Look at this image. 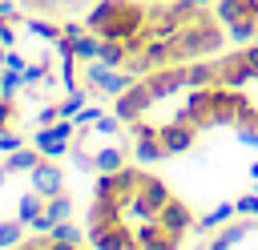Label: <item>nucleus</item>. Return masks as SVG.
I'll return each mask as SVG.
<instances>
[{"label": "nucleus", "mask_w": 258, "mask_h": 250, "mask_svg": "<svg viewBox=\"0 0 258 250\" xmlns=\"http://www.w3.org/2000/svg\"><path fill=\"white\" fill-rule=\"evenodd\" d=\"M97 117H101V109H97V105H85V109H81L73 121H77V129H85V125H93Z\"/></svg>", "instance_id": "obj_22"}, {"label": "nucleus", "mask_w": 258, "mask_h": 250, "mask_svg": "<svg viewBox=\"0 0 258 250\" xmlns=\"http://www.w3.org/2000/svg\"><path fill=\"white\" fill-rule=\"evenodd\" d=\"M254 36H258V16H246V20L230 24V32H226V40H234V44H250Z\"/></svg>", "instance_id": "obj_16"}, {"label": "nucleus", "mask_w": 258, "mask_h": 250, "mask_svg": "<svg viewBox=\"0 0 258 250\" xmlns=\"http://www.w3.org/2000/svg\"><path fill=\"white\" fill-rule=\"evenodd\" d=\"M145 8L141 0H97L85 16L89 32H97L101 40H133L145 28Z\"/></svg>", "instance_id": "obj_1"}, {"label": "nucleus", "mask_w": 258, "mask_h": 250, "mask_svg": "<svg viewBox=\"0 0 258 250\" xmlns=\"http://www.w3.org/2000/svg\"><path fill=\"white\" fill-rule=\"evenodd\" d=\"M250 177H254V190H258V161L250 165Z\"/></svg>", "instance_id": "obj_27"}, {"label": "nucleus", "mask_w": 258, "mask_h": 250, "mask_svg": "<svg viewBox=\"0 0 258 250\" xmlns=\"http://www.w3.org/2000/svg\"><path fill=\"white\" fill-rule=\"evenodd\" d=\"M157 218H161V230H169V234H177V238H185V234L194 230V222H198V218H194V210H189L181 198H169V202L161 206V214H157Z\"/></svg>", "instance_id": "obj_5"}, {"label": "nucleus", "mask_w": 258, "mask_h": 250, "mask_svg": "<svg viewBox=\"0 0 258 250\" xmlns=\"http://www.w3.org/2000/svg\"><path fill=\"white\" fill-rule=\"evenodd\" d=\"M198 125L194 121H161V129H157V137H161V145H165V153L169 157H177V153H185V149H194V141H198Z\"/></svg>", "instance_id": "obj_4"}, {"label": "nucleus", "mask_w": 258, "mask_h": 250, "mask_svg": "<svg viewBox=\"0 0 258 250\" xmlns=\"http://www.w3.org/2000/svg\"><path fill=\"white\" fill-rule=\"evenodd\" d=\"M194 4H202V8H210V4H214V0H194Z\"/></svg>", "instance_id": "obj_28"}, {"label": "nucleus", "mask_w": 258, "mask_h": 250, "mask_svg": "<svg viewBox=\"0 0 258 250\" xmlns=\"http://www.w3.org/2000/svg\"><path fill=\"white\" fill-rule=\"evenodd\" d=\"M40 161H44L40 149H24V145H20V149H12V157L4 161V169H28V173H32Z\"/></svg>", "instance_id": "obj_15"}, {"label": "nucleus", "mask_w": 258, "mask_h": 250, "mask_svg": "<svg viewBox=\"0 0 258 250\" xmlns=\"http://www.w3.org/2000/svg\"><path fill=\"white\" fill-rule=\"evenodd\" d=\"M0 16H4V20L16 16V4H12V0H0Z\"/></svg>", "instance_id": "obj_26"}, {"label": "nucleus", "mask_w": 258, "mask_h": 250, "mask_svg": "<svg viewBox=\"0 0 258 250\" xmlns=\"http://www.w3.org/2000/svg\"><path fill=\"white\" fill-rule=\"evenodd\" d=\"M32 190H36L40 198L64 194V169H60V165H52V161H40V165L32 169Z\"/></svg>", "instance_id": "obj_7"}, {"label": "nucleus", "mask_w": 258, "mask_h": 250, "mask_svg": "<svg viewBox=\"0 0 258 250\" xmlns=\"http://www.w3.org/2000/svg\"><path fill=\"white\" fill-rule=\"evenodd\" d=\"M234 206H238L242 218H258V194H246V198H238Z\"/></svg>", "instance_id": "obj_21"}, {"label": "nucleus", "mask_w": 258, "mask_h": 250, "mask_svg": "<svg viewBox=\"0 0 258 250\" xmlns=\"http://www.w3.org/2000/svg\"><path fill=\"white\" fill-rule=\"evenodd\" d=\"M32 145H36V149H40L44 157H60V153L69 149V141H64V137H52L48 129H36V137H32Z\"/></svg>", "instance_id": "obj_14"}, {"label": "nucleus", "mask_w": 258, "mask_h": 250, "mask_svg": "<svg viewBox=\"0 0 258 250\" xmlns=\"http://www.w3.org/2000/svg\"><path fill=\"white\" fill-rule=\"evenodd\" d=\"M40 214H44V206H40V194H36V190L20 194V202H16V218H20L24 226H32V222H36Z\"/></svg>", "instance_id": "obj_13"}, {"label": "nucleus", "mask_w": 258, "mask_h": 250, "mask_svg": "<svg viewBox=\"0 0 258 250\" xmlns=\"http://www.w3.org/2000/svg\"><path fill=\"white\" fill-rule=\"evenodd\" d=\"M161 157H169L165 145H161V137H137V141H133V161H137V165H153V161H161Z\"/></svg>", "instance_id": "obj_11"}, {"label": "nucleus", "mask_w": 258, "mask_h": 250, "mask_svg": "<svg viewBox=\"0 0 258 250\" xmlns=\"http://www.w3.org/2000/svg\"><path fill=\"white\" fill-rule=\"evenodd\" d=\"M153 105H157V101H153V93L145 89V81H141V77H137L121 97H113V113H117L125 125H129V121H137V117H145Z\"/></svg>", "instance_id": "obj_2"}, {"label": "nucleus", "mask_w": 258, "mask_h": 250, "mask_svg": "<svg viewBox=\"0 0 258 250\" xmlns=\"http://www.w3.org/2000/svg\"><path fill=\"white\" fill-rule=\"evenodd\" d=\"M242 56H246V65H250V73L258 77V44H254V40H250V44L242 48Z\"/></svg>", "instance_id": "obj_25"}, {"label": "nucleus", "mask_w": 258, "mask_h": 250, "mask_svg": "<svg viewBox=\"0 0 258 250\" xmlns=\"http://www.w3.org/2000/svg\"><path fill=\"white\" fill-rule=\"evenodd\" d=\"M73 52H77L81 60H97V52H101V36H97V32H81V36L73 40Z\"/></svg>", "instance_id": "obj_17"}, {"label": "nucleus", "mask_w": 258, "mask_h": 250, "mask_svg": "<svg viewBox=\"0 0 258 250\" xmlns=\"http://www.w3.org/2000/svg\"><path fill=\"white\" fill-rule=\"evenodd\" d=\"M20 238H24V222L20 218L16 222H0V250H12Z\"/></svg>", "instance_id": "obj_18"}, {"label": "nucleus", "mask_w": 258, "mask_h": 250, "mask_svg": "<svg viewBox=\"0 0 258 250\" xmlns=\"http://www.w3.org/2000/svg\"><path fill=\"white\" fill-rule=\"evenodd\" d=\"M238 141H242V145H254V149H258V125H238Z\"/></svg>", "instance_id": "obj_24"}, {"label": "nucleus", "mask_w": 258, "mask_h": 250, "mask_svg": "<svg viewBox=\"0 0 258 250\" xmlns=\"http://www.w3.org/2000/svg\"><path fill=\"white\" fill-rule=\"evenodd\" d=\"M202 85H218V60H185V89H202Z\"/></svg>", "instance_id": "obj_9"}, {"label": "nucleus", "mask_w": 258, "mask_h": 250, "mask_svg": "<svg viewBox=\"0 0 258 250\" xmlns=\"http://www.w3.org/2000/svg\"><path fill=\"white\" fill-rule=\"evenodd\" d=\"M48 234H56V238H64V242H85V238H89V234H81L77 226H69V218H64V222H56Z\"/></svg>", "instance_id": "obj_19"}, {"label": "nucleus", "mask_w": 258, "mask_h": 250, "mask_svg": "<svg viewBox=\"0 0 258 250\" xmlns=\"http://www.w3.org/2000/svg\"><path fill=\"white\" fill-rule=\"evenodd\" d=\"M93 161H97V173H113V169H121L125 165V149L113 141V145H101L97 153H93Z\"/></svg>", "instance_id": "obj_12"}, {"label": "nucleus", "mask_w": 258, "mask_h": 250, "mask_svg": "<svg viewBox=\"0 0 258 250\" xmlns=\"http://www.w3.org/2000/svg\"><path fill=\"white\" fill-rule=\"evenodd\" d=\"M181 246V238L177 234H161V238H153V242H145L141 250H177Z\"/></svg>", "instance_id": "obj_20"}, {"label": "nucleus", "mask_w": 258, "mask_h": 250, "mask_svg": "<svg viewBox=\"0 0 258 250\" xmlns=\"http://www.w3.org/2000/svg\"><path fill=\"white\" fill-rule=\"evenodd\" d=\"M73 214V202H69V194H52V198H44V214L32 222L36 230H52L56 222H64Z\"/></svg>", "instance_id": "obj_8"}, {"label": "nucleus", "mask_w": 258, "mask_h": 250, "mask_svg": "<svg viewBox=\"0 0 258 250\" xmlns=\"http://www.w3.org/2000/svg\"><path fill=\"white\" fill-rule=\"evenodd\" d=\"M141 81H145V89L153 93V101H165V97H173L177 89H185V65H161V69L145 73Z\"/></svg>", "instance_id": "obj_3"}, {"label": "nucleus", "mask_w": 258, "mask_h": 250, "mask_svg": "<svg viewBox=\"0 0 258 250\" xmlns=\"http://www.w3.org/2000/svg\"><path fill=\"white\" fill-rule=\"evenodd\" d=\"M234 214H238V206H234V202H222V206H214L210 214H202V218L194 222V234H214V230H222Z\"/></svg>", "instance_id": "obj_10"}, {"label": "nucleus", "mask_w": 258, "mask_h": 250, "mask_svg": "<svg viewBox=\"0 0 258 250\" xmlns=\"http://www.w3.org/2000/svg\"><path fill=\"white\" fill-rule=\"evenodd\" d=\"M254 73H250V65H246V56L242 52H230V56H222L218 60V85H226V89H238V85H246Z\"/></svg>", "instance_id": "obj_6"}, {"label": "nucleus", "mask_w": 258, "mask_h": 250, "mask_svg": "<svg viewBox=\"0 0 258 250\" xmlns=\"http://www.w3.org/2000/svg\"><path fill=\"white\" fill-rule=\"evenodd\" d=\"M24 141H20V133H8V129H0V149L4 153H12V149H20Z\"/></svg>", "instance_id": "obj_23"}]
</instances>
